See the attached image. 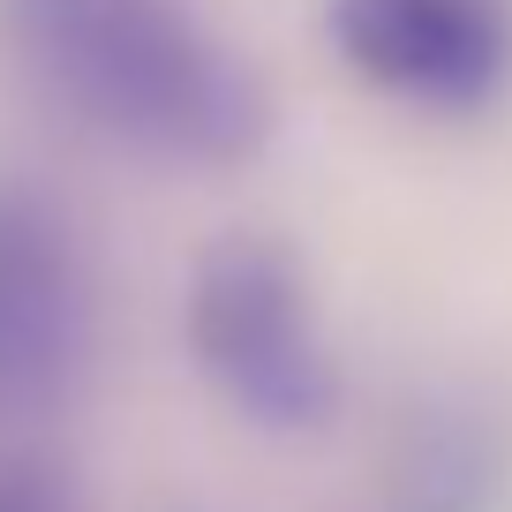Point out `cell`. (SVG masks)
I'll use <instances>...</instances> for the list:
<instances>
[{
  "mask_svg": "<svg viewBox=\"0 0 512 512\" xmlns=\"http://www.w3.org/2000/svg\"><path fill=\"white\" fill-rule=\"evenodd\" d=\"M377 512H512V422L475 392H437L392 437Z\"/></svg>",
  "mask_w": 512,
  "mask_h": 512,
  "instance_id": "obj_5",
  "label": "cell"
},
{
  "mask_svg": "<svg viewBox=\"0 0 512 512\" xmlns=\"http://www.w3.org/2000/svg\"><path fill=\"white\" fill-rule=\"evenodd\" d=\"M91 264L46 189L0 181V415H53L91 362Z\"/></svg>",
  "mask_w": 512,
  "mask_h": 512,
  "instance_id": "obj_4",
  "label": "cell"
},
{
  "mask_svg": "<svg viewBox=\"0 0 512 512\" xmlns=\"http://www.w3.org/2000/svg\"><path fill=\"white\" fill-rule=\"evenodd\" d=\"M0 512H76V497L38 467H16V475H0Z\"/></svg>",
  "mask_w": 512,
  "mask_h": 512,
  "instance_id": "obj_6",
  "label": "cell"
},
{
  "mask_svg": "<svg viewBox=\"0 0 512 512\" xmlns=\"http://www.w3.org/2000/svg\"><path fill=\"white\" fill-rule=\"evenodd\" d=\"M181 339L204 384L264 437H324L347 407V369L324 339L309 272L272 234H219L196 256Z\"/></svg>",
  "mask_w": 512,
  "mask_h": 512,
  "instance_id": "obj_2",
  "label": "cell"
},
{
  "mask_svg": "<svg viewBox=\"0 0 512 512\" xmlns=\"http://www.w3.org/2000/svg\"><path fill=\"white\" fill-rule=\"evenodd\" d=\"M332 53L377 98L475 121L512 98V0H332Z\"/></svg>",
  "mask_w": 512,
  "mask_h": 512,
  "instance_id": "obj_3",
  "label": "cell"
},
{
  "mask_svg": "<svg viewBox=\"0 0 512 512\" xmlns=\"http://www.w3.org/2000/svg\"><path fill=\"white\" fill-rule=\"evenodd\" d=\"M0 53L83 136L226 174L272 144V91L189 0H0Z\"/></svg>",
  "mask_w": 512,
  "mask_h": 512,
  "instance_id": "obj_1",
  "label": "cell"
}]
</instances>
